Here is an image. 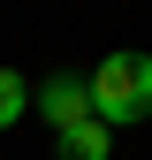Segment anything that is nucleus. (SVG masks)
<instances>
[{
	"mask_svg": "<svg viewBox=\"0 0 152 160\" xmlns=\"http://www.w3.org/2000/svg\"><path fill=\"white\" fill-rule=\"evenodd\" d=\"M114 145H107V122H76V130H61V160H107Z\"/></svg>",
	"mask_w": 152,
	"mask_h": 160,
	"instance_id": "7ed1b4c3",
	"label": "nucleus"
},
{
	"mask_svg": "<svg viewBox=\"0 0 152 160\" xmlns=\"http://www.w3.org/2000/svg\"><path fill=\"white\" fill-rule=\"evenodd\" d=\"M31 107L46 114L53 130H76V122H91V92H84V76H69V69H61V76H46V84L31 92Z\"/></svg>",
	"mask_w": 152,
	"mask_h": 160,
	"instance_id": "f03ea898",
	"label": "nucleus"
},
{
	"mask_svg": "<svg viewBox=\"0 0 152 160\" xmlns=\"http://www.w3.org/2000/svg\"><path fill=\"white\" fill-rule=\"evenodd\" d=\"M84 92H91V122H107V130L152 122V53H137V46L107 53V61L84 76Z\"/></svg>",
	"mask_w": 152,
	"mask_h": 160,
	"instance_id": "f257e3e1",
	"label": "nucleus"
},
{
	"mask_svg": "<svg viewBox=\"0 0 152 160\" xmlns=\"http://www.w3.org/2000/svg\"><path fill=\"white\" fill-rule=\"evenodd\" d=\"M31 114V76L23 69H0V130H15Z\"/></svg>",
	"mask_w": 152,
	"mask_h": 160,
	"instance_id": "20e7f679",
	"label": "nucleus"
}]
</instances>
